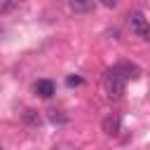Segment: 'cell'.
Returning a JSON list of instances; mask_svg holds the SVG:
<instances>
[{
  "label": "cell",
  "mask_w": 150,
  "mask_h": 150,
  "mask_svg": "<svg viewBox=\"0 0 150 150\" xmlns=\"http://www.w3.org/2000/svg\"><path fill=\"white\" fill-rule=\"evenodd\" d=\"M124 87H127V77L122 75V70L115 66V68H108L103 73V89L110 98H120L124 94Z\"/></svg>",
  "instance_id": "1"
},
{
  "label": "cell",
  "mask_w": 150,
  "mask_h": 150,
  "mask_svg": "<svg viewBox=\"0 0 150 150\" xmlns=\"http://www.w3.org/2000/svg\"><path fill=\"white\" fill-rule=\"evenodd\" d=\"M129 28H131V33H136L141 40H150V21L145 19V14L143 12H131L129 14Z\"/></svg>",
  "instance_id": "2"
},
{
  "label": "cell",
  "mask_w": 150,
  "mask_h": 150,
  "mask_svg": "<svg viewBox=\"0 0 150 150\" xmlns=\"http://www.w3.org/2000/svg\"><path fill=\"white\" fill-rule=\"evenodd\" d=\"M54 91H56V87H54V82H52V80H38V82H35V94H38V96L49 98Z\"/></svg>",
  "instance_id": "3"
},
{
  "label": "cell",
  "mask_w": 150,
  "mask_h": 150,
  "mask_svg": "<svg viewBox=\"0 0 150 150\" xmlns=\"http://www.w3.org/2000/svg\"><path fill=\"white\" fill-rule=\"evenodd\" d=\"M103 131H105L108 136H115V134L120 131V117H117V115L105 117V120H103Z\"/></svg>",
  "instance_id": "4"
},
{
  "label": "cell",
  "mask_w": 150,
  "mask_h": 150,
  "mask_svg": "<svg viewBox=\"0 0 150 150\" xmlns=\"http://www.w3.org/2000/svg\"><path fill=\"white\" fill-rule=\"evenodd\" d=\"M117 68L122 70V75H124L127 80H136V77L141 75V70H138V66H134V63H120Z\"/></svg>",
  "instance_id": "5"
},
{
  "label": "cell",
  "mask_w": 150,
  "mask_h": 150,
  "mask_svg": "<svg viewBox=\"0 0 150 150\" xmlns=\"http://www.w3.org/2000/svg\"><path fill=\"white\" fill-rule=\"evenodd\" d=\"M94 7H96L94 2H82V0H73L70 2V9L73 12H91Z\"/></svg>",
  "instance_id": "6"
},
{
  "label": "cell",
  "mask_w": 150,
  "mask_h": 150,
  "mask_svg": "<svg viewBox=\"0 0 150 150\" xmlns=\"http://www.w3.org/2000/svg\"><path fill=\"white\" fill-rule=\"evenodd\" d=\"M49 120H52V122H66V117L59 115V110H49Z\"/></svg>",
  "instance_id": "7"
},
{
  "label": "cell",
  "mask_w": 150,
  "mask_h": 150,
  "mask_svg": "<svg viewBox=\"0 0 150 150\" xmlns=\"http://www.w3.org/2000/svg\"><path fill=\"white\" fill-rule=\"evenodd\" d=\"M26 120L33 122V124H40V117L35 115V110H26Z\"/></svg>",
  "instance_id": "8"
},
{
  "label": "cell",
  "mask_w": 150,
  "mask_h": 150,
  "mask_svg": "<svg viewBox=\"0 0 150 150\" xmlns=\"http://www.w3.org/2000/svg\"><path fill=\"white\" fill-rule=\"evenodd\" d=\"M66 82H68L70 87H75V84H82V77H77V75H70V77H68Z\"/></svg>",
  "instance_id": "9"
},
{
  "label": "cell",
  "mask_w": 150,
  "mask_h": 150,
  "mask_svg": "<svg viewBox=\"0 0 150 150\" xmlns=\"http://www.w3.org/2000/svg\"><path fill=\"white\" fill-rule=\"evenodd\" d=\"M0 150H5V148H2V145H0Z\"/></svg>",
  "instance_id": "10"
}]
</instances>
